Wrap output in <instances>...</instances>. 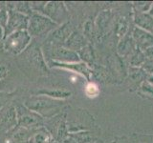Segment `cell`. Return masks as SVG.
Returning <instances> with one entry per match:
<instances>
[{
  "mask_svg": "<svg viewBox=\"0 0 153 143\" xmlns=\"http://www.w3.org/2000/svg\"><path fill=\"white\" fill-rule=\"evenodd\" d=\"M28 25L29 17L26 14H23L17 11H13L12 9L9 10L7 26L4 30V38L14 32L26 30L28 29Z\"/></svg>",
  "mask_w": 153,
  "mask_h": 143,
  "instance_id": "obj_4",
  "label": "cell"
},
{
  "mask_svg": "<svg viewBox=\"0 0 153 143\" xmlns=\"http://www.w3.org/2000/svg\"><path fill=\"white\" fill-rule=\"evenodd\" d=\"M100 93L98 86L95 83H88L85 87V94L88 97H96Z\"/></svg>",
  "mask_w": 153,
  "mask_h": 143,
  "instance_id": "obj_7",
  "label": "cell"
},
{
  "mask_svg": "<svg viewBox=\"0 0 153 143\" xmlns=\"http://www.w3.org/2000/svg\"><path fill=\"white\" fill-rule=\"evenodd\" d=\"M31 35L28 31H17L11 33L4 40V49L13 55H18L26 49L30 44Z\"/></svg>",
  "mask_w": 153,
  "mask_h": 143,
  "instance_id": "obj_1",
  "label": "cell"
},
{
  "mask_svg": "<svg viewBox=\"0 0 153 143\" xmlns=\"http://www.w3.org/2000/svg\"><path fill=\"white\" fill-rule=\"evenodd\" d=\"M48 142V135L46 132H41L33 137L30 143H47Z\"/></svg>",
  "mask_w": 153,
  "mask_h": 143,
  "instance_id": "obj_8",
  "label": "cell"
},
{
  "mask_svg": "<svg viewBox=\"0 0 153 143\" xmlns=\"http://www.w3.org/2000/svg\"><path fill=\"white\" fill-rule=\"evenodd\" d=\"M56 103L54 100L47 97L46 95H38V97H33L26 100L25 106L39 114L40 116H50L51 110H53V106H55Z\"/></svg>",
  "mask_w": 153,
  "mask_h": 143,
  "instance_id": "obj_3",
  "label": "cell"
},
{
  "mask_svg": "<svg viewBox=\"0 0 153 143\" xmlns=\"http://www.w3.org/2000/svg\"><path fill=\"white\" fill-rule=\"evenodd\" d=\"M16 110V118L18 125L21 128H30L39 126L42 123V116L29 110L26 106L19 105Z\"/></svg>",
  "mask_w": 153,
  "mask_h": 143,
  "instance_id": "obj_5",
  "label": "cell"
},
{
  "mask_svg": "<svg viewBox=\"0 0 153 143\" xmlns=\"http://www.w3.org/2000/svg\"><path fill=\"white\" fill-rule=\"evenodd\" d=\"M16 110L13 106L6 107L0 111V125L5 130H10L16 124Z\"/></svg>",
  "mask_w": 153,
  "mask_h": 143,
  "instance_id": "obj_6",
  "label": "cell"
},
{
  "mask_svg": "<svg viewBox=\"0 0 153 143\" xmlns=\"http://www.w3.org/2000/svg\"><path fill=\"white\" fill-rule=\"evenodd\" d=\"M7 101V97L4 94H0V109L5 104V102Z\"/></svg>",
  "mask_w": 153,
  "mask_h": 143,
  "instance_id": "obj_10",
  "label": "cell"
},
{
  "mask_svg": "<svg viewBox=\"0 0 153 143\" xmlns=\"http://www.w3.org/2000/svg\"><path fill=\"white\" fill-rule=\"evenodd\" d=\"M54 26L55 23L52 22L51 19L46 17L44 14L33 12L29 19L28 32L31 36L45 35Z\"/></svg>",
  "mask_w": 153,
  "mask_h": 143,
  "instance_id": "obj_2",
  "label": "cell"
},
{
  "mask_svg": "<svg viewBox=\"0 0 153 143\" xmlns=\"http://www.w3.org/2000/svg\"><path fill=\"white\" fill-rule=\"evenodd\" d=\"M8 22V12L4 8L0 10V27L5 29Z\"/></svg>",
  "mask_w": 153,
  "mask_h": 143,
  "instance_id": "obj_9",
  "label": "cell"
},
{
  "mask_svg": "<svg viewBox=\"0 0 153 143\" xmlns=\"http://www.w3.org/2000/svg\"><path fill=\"white\" fill-rule=\"evenodd\" d=\"M3 37H4V32H3V28L0 27V40H1Z\"/></svg>",
  "mask_w": 153,
  "mask_h": 143,
  "instance_id": "obj_11",
  "label": "cell"
}]
</instances>
